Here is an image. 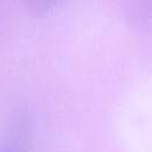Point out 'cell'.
Masks as SVG:
<instances>
[{"label": "cell", "instance_id": "1", "mask_svg": "<svg viewBox=\"0 0 152 152\" xmlns=\"http://www.w3.org/2000/svg\"><path fill=\"white\" fill-rule=\"evenodd\" d=\"M32 150V125L27 115H20L14 121L8 141L0 152H31Z\"/></svg>", "mask_w": 152, "mask_h": 152}, {"label": "cell", "instance_id": "2", "mask_svg": "<svg viewBox=\"0 0 152 152\" xmlns=\"http://www.w3.org/2000/svg\"><path fill=\"white\" fill-rule=\"evenodd\" d=\"M150 0H126V15L137 25L146 24L150 20Z\"/></svg>", "mask_w": 152, "mask_h": 152}, {"label": "cell", "instance_id": "3", "mask_svg": "<svg viewBox=\"0 0 152 152\" xmlns=\"http://www.w3.org/2000/svg\"><path fill=\"white\" fill-rule=\"evenodd\" d=\"M63 0H25L27 12L34 18H43L50 14Z\"/></svg>", "mask_w": 152, "mask_h": 152}]
</instances>
